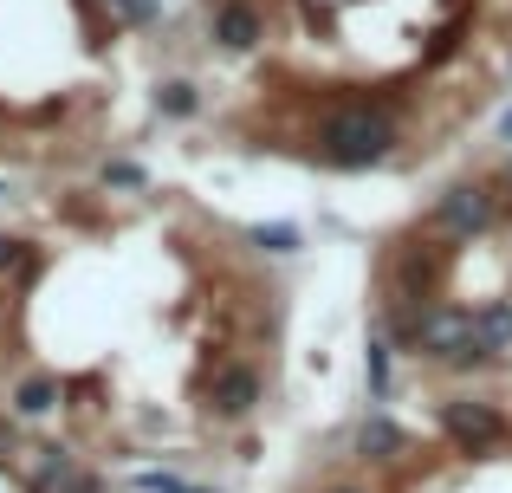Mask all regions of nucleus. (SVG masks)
<instances>
[{"label":"nucleus","instance_id":"7ed1b4c3","mask_svg":"<svg viewBox=\"0 0 512 493\" xmlns=\"http://www.w3.org/2000/svg\"><path fill=\"white\" fill-rule=\"evenodd\" d=\"M441 429L454 435V448L480 455V448H493V442L506 435V422H500V409H493V403H474V396H461V403L441 409Z\"/></svg>","mask_w":512,"mask_h":493},{"label":"nucleus","instance_id":"a211bd4d","mask_svg":"<svg viewBox=\"0 0 512 493\" xmlns=\"http://www.w3.org/2000/svg\"><path fill=\"white\" fill-rule=\"evenodd\" d=\"M331 493H357V487H331Z\"/></svg>","mask_w":512,"mask_h":493},{"label":"nucleus","instance_id":"6e6552de","mask_svg":"<svg viewBox=\"0 0 512 493\" xmlns=\"http://www.w3.org/2000/svg\"><path fill=\"white\" fill-rule=\"evenodd\" d=\"M480 344H487L493 357L512 351V299H506V305H487V312H480Z\"/></svg>","mask_w":512,"mask_h":493},{"label":"nucleus","instance_id":"ddd939ff","mask_svg":"<svg viewBox=\"0 0 512 493\" xmlns=\"http://www.w3.org/2000/svg\"><path fill=\"white\" fill-rule=\"evenodd\" d=\"M98 176H104V189H143V169H137V163H124V156H111Z\"/></svg>","mask_w":512,"mask_h":493},{"label":"nucleus","instance_id":"4468645a","mask_svg":"<svg viewBox=\"0 0 512 493\" xmlns=\"http://www.w3.org/2000/svg\"><path fill=\"white\" fill-rule=\"evenodd\" d=\"M0 273H33V253H26V241H7V234H0Z\"/></svg>","mask_w":512,"mask_h":493},{"label":"nucleus","instance_id":"9b49d317","mask_svg":"<svg viewBox=\"0 0 512 493\" xmlns=\"http://www.w3.org/2000/svg\"><path fill=\"white\" fill-rule=\"evenodd\" d=\"M195 85H188V78H169V85L163 91H156V111H163V117H195Z\"/></svg>","mask_w":512,"mask_h":493},{"label":"nucleus","instance_id":"f8f14e48","mask_svg":"<svg viewBox=\"0 0 512 493\" xmlns=\"http://www.w3.org/2000/svg\"><path fill=\"white\" fill-rule=\"evenodd\" d=\"M247 241L260 247V253H299V228H286V221H273V228H266V221H260Z\"/></svg>","mask_w":512,"mask_h":493},{"label":"nucleus","instance_id":"1a4fd4ad","mask_svg":"<svg viewBox=\"0 0 512 493\" xmlns=\"http://www.w3.org/2000/svg\"><path fill=\"white\" fill-rule=\"evenodd\" d=\"M52 403H59V383L52 377H26L20 390H13V409H20V416H46Z\"/></svg>","mask_w":512,"mask_h":493},{"label":"nucleus","instance_id":"0eeeda50","mask_svg":"<svg viewBox=\"0 0 512 493\" xmlns=\"http://www.w3.org/2000/svg\"><path fill=\"white\" fill-rule=\"evenodd\" d=\"M357 448H363V455H370V461H402V455H409V435H402L396 422L370 416V422H363V429H357Z\"/></svg>","mask_w":512,"mask_h":493},{"label":"nucleus","instance_id":"9d476101","mask_svg":"<svg viewBox=\"0 0 512 493\" xmlns=\"http://www.w3.org/2000/svg\"><path fill=\"white\" fill-rule=\"evenodd\" d=\"M363 377H370V396H389V344H383V331H370V351H363Z\"/></svg>","mask_w":512,"mask_h":493},{"label":"nucleus","instance_id":"f3484780","mask_svg":"<svg viewBox=\"0 0 512 493\" xmlns=\"http://www.w3.org/2000/svg\"><path fill=\"white\" fill-rule=\"evenodd\" d=\"M7 448H13V429H7V422H0V455H7Z\"/></svg>","mask_w":512,"mask_h":493},{"label":"nucleus","instance_id":"2eb2a0df","mask_svg":"<svg viewBox=\"0 0 512 493\" xmlns=\"http://www.w3.org/2000/svg\"><path fill=\"white\" fill-rule=\"evenodd\" d=\"M454 46H461V20H454V26H441V33H435V46H428V65H435V59H448Z\"/></svg>","mask_w":512,"mask_h":493},{"label":"nucleus","instance_id":"f257e3e1","mask_svg":"<svg viewBox=\"0 0 512 493\" xmlns=\"http://www.w3.org/2000/svg\"><path fill=\"white\" fill-rule=\"evenodd\" d=\"M389 150H396V124H389V111H370V104H344L318 124V156L331 169H376L389 163Z\"/></svg>","mask_w":512,"mask_h":493},{"label":"nucleus","instance_id":"dca6fc26","mask_svg":"<svg viewBox=\"0 0 512 493\" xmlns=\"http://www.w3.org/2000/svg\"><path fill=\"white\" fill-rule=\"evenodd\" d=\"M500 143H512V111H506V117H500Z\"/></svg>","mask_w":512,"mask_h":493},{"label":"nucleus","instance_id":"423d86ee","mask_svg":"<svg viewBox=\"0 0 512 493\" xmlns=\"http://www.w3.org/2000/svg\"><path fill=\"white\" fill-rule=\"evenodd\" d=\"M260 403V377H253V370H221V377H214V409H221V416H247V409Z\"/></svg>","mask_w":512,"mask_h":493},{"label":"nucleus","instance_id":"39448f33","mask_svg":"<svg viewBox=\"0 0 512 493\" xmlns=\"http://www.w3.org/2000/svg\"><path fill=\"white\" fill-rule=\"evenodd\" d=\"M39 493H98V481H91L85 468H78L72 455H59V448H39V474H33Z\"/></svg>","mask_w":512,"mask_h":493},{"label":"nucleus","instance_id":"f03ea898","mask_svg":"<svg viewBox=\"0 0 512 493\" xmlns=\"http://www.w3.org/2000/svg\"><path fill=\"white\" fill-rule=\"evenodd\" d=\"M487 221H493V195L480 182H454L435 202V234H448V241H474Z\"/></svg>","mask_w":512,"mask_h":493},{"label":"nucleus","instance_id":"20e7f679","mask_svg":"<svg viewBox=\"0 0 512 493\" xmlns=\"http://www.w3.org/2000/svg\"><path fill=\"white\" fill-rule=\"evenodd\" d=\"M208 26H214V39H221L227 52H247V46H260V13H253L247 0H221Z\"/></svg>","mask_w":512,"mask_h":493}]
</instances>
